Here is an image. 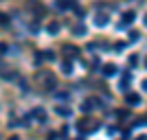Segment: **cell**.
Masks as SVG:
<instances>
[{"instance_id":"15","label":"cell","mask_w":147,"mask_h":140,"mask_svg":"<svg viewBox=\"0 0 147 140\" xmlns=\"http://www.w3.org/2000/svg\"><path fill=\"white\" fill-rule=\"evenodd\" d=\"M145 24H147V18H145Z\"/></svg>"},{"instance_id":"7","label":"cell","mask_w":147,"mask_h":140,"mask_svg":"<svg viewBox=\"0 0 147 140\" xmlns=\"http://www.w3.org/2000/svg\"><path fill=\"white\" fill-rule=\"evenodd\" d=\"M57 31H59V24H57V22H51V24H49V33H51V35H55Z\"/></svg>"},{"instance_id":"5","label":"cell","mask_w":147,"mask_h":140,"mask_svg":"<svg viewBox=\"0 0 147 140\" xmlns=\"http://www.w3.org/2000/svg\"><path fill=\"white\" fill-rule=\"evenodd\" d=\"M103 74H105V77H112V74H117V66H112V64L103 66Z\"/></svg>"},{"instance_id":"14","label":"cell","mask_w":147,"mask_h":140,"mask_svg":"<svg viewBox=\"0 0 147 140\" xmlns=\"http://www.w3.org/2000/svg\"><path fill=\"white\" fill-rule=\"evenodd\" d=\"M143 88H145V90H147V81H143Z\"/></svg>"},{"instance_id":"16","label":"cell","mask_w":147,"mask_h":140,"mask_svg":"<svg viewBox=\"0 0 147 140\" xmlns=\"http://www.w3.org/2000/svg\"><path fill=\"white\" fill-rule=\"evenodd\" d=\"M145 64H147V59H145Z\"/></svg>"},{"instance_id":"6","label":"cell","mask_w":147,"mask_h":140,"mask_svg":"<svg viewBox=\"0 0 147 140\" xmlns=\"http://www.w3.org/2000/svg\"><path fill=\"white\" fill-rule=\"evenodd\" d=\"M33 116H35L37 121L42 123V121H44V118H46V112H44V110H40V107H37V110H33Z\"/></svg>"},{"instance_id":"1","label":"cell","mask_w":147,"mask_h":140,"mask_svg":"<svg viewBox=\"0 0 147 140\" xmlns=\"http://www.w3.org/2000/svg\"><path fill=\"white\" fill-rule=\"evenodd\" d=\"M125 101H127V105H138L141 103V96L134 94V92H127V94H125Z\"/></svg>"},{"instance_id":"13","label":"cell","mask_w":147,"mask_h":140,"mask_svg":"<svg viewBox=\"0 0 147 140\" xmlns=\"http://www.w3.org/2000/svg\"><path fill=\"white\" fill-rule=\"evenodd\" d=\"M7 22H9V20L5 18V13H0V24H7Z\"/></svg>"},{"instance_id":"8","label":"cell","mask_w":147,"mask_h":140,"mask_svg":"<svg viewBox=\"0 0 147 140\" xmlns=\"http://www.w3.org/2000/svg\"><path fill=\"white\" fill-rule=\"evenodd\" d=\"M57 114H61V116H70V107H57Z\"/></svg>"},{"instance_id":"2","label":"cell","mask_w":147,"mask_h":140,"mask_svg":"<svg viewBox=\"0 0 147 140\" xmlns=\"http://www.w3.org/2000/svg\"><path fill=\"white\" fill-rule=\"evenodd\" d=\"M108 22H110V18H108L105 13H99L97 18H94V24H97V26H105Z\"/></svg>"},{"instance_id":"9","label":"cell","mask_w":147,"mask_h":140,"mask_svg":"<svg viewBox=\"0 0 147 140\" xmlns=\"http://www.w3.org/2000/svg\"><path fill=\"white\" fill-rule=\"evenodd\" d=\"M64 50H66V55H70V57H75V55H77V48H73V46H66Z\"/></svg>"},{"instance_id":"12","label":"cell","mask_w":147,"mask_h":140,"mask_svg":"<svg viewBox=\"0 0 147 140\" xmlns=\"http://www.w3.org/2000/svg\"><path fill=\"white\" fill-rule=\"evenodd\" d=\"M5 53H7V44L0 42V55H5Z\"/></svg>"},{"instance_id":"4","label":"cell","mask_w":147,"mask_h":140,"mask_svg":"<svg viewBox=\"0 0 147 140\" xmlns=\"http://www.w3.org/2000/svg\"><path fill=\"white\" fill-rule=\"evenodd\" d=\"M57 7H59V9H73L75 2L73 0H57Z\"/></svg>"},{"instance_id":"11","label":"cell","mask_w":147,"mask_h":140,"mask_svg":"<svg viewBox=\"0 0 147 140\" xmlns=\"http://www.w3.org/2000/svg\"><path fill=\"white\" fill-rule=\"evenodd\" d=\"M61 70H64V72H73V66H70V61H68V64H64V68H61Z\"/></svg>"},{"instance_id":"3","label":"cell","mask_w":147,"mask_h":140,"mask_svg":"<svg viewBox=\"0 0 147 140\" xmlns=\"http://www.w3.org/2000/svg\"><path fill=\"white\" fill-rule=\"evenodd\" d=\"M134 18H136L134 11H125V13H123V22H121V24H129V22H134Z\"/></svg>"},{"instance_id":"10","label":"cell","mask_w":147,"mask_h":140,"mask_svg":"<svg viewBox=\"0 0 147 140\" xmlns=\"http://www.w3.org/2000/svg\"><path fill=\"white\" fill-rule=\"evenodd\" d=\"M84 33H86V29H84V26H75V35H84Z\"/></svg>"}]
</instances>
